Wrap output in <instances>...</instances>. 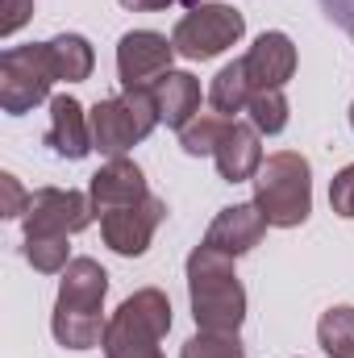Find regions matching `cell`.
Instances as JSON below:
<instances>
[{
	"label": "cell",
	"mask_w": 354,
	"mask_h": 358,
	"mask_svg": "<svg viewBox=\"0 0 354 358\" xmlns=\"http://www.w3.org/2000/svg\"><path fill=\"white\" fill-rule=\"evenodd\" d=\"M351 129H354V104H351Z\"/></svg>",
	"instance_id": "f546056e"
},
{
	"label": "cell",
	"mask_w": 354,
	"mask_h": 358,
	"mask_svg": "<svg viewBox=\"0 0 354 358\" xmlns=\"http://www.w3.org/2000/svg\"><path fill=\"white\" fill-rule=\"evenodd\" d=\"M150 96H155V108H159V121H167L171 129H183L196 108H200V84L196 76L187 71H167L150 84Z\"/></svg>",
	"instance_id": "2e32d148"
},
{
	"label": "cell",
	"mask_w": 354,
	"mask_h": 358,
	"mask_svg": "<svg viewBox=\"0 0 354 358\" xmlns=\"http://www.w3.org/2000/svg\"><path fill=\"white\" fill-rule=\"evenodd\" d=\"M255 183V204L267 217V225H279V229H292V225H304L309 213H313V171H309V159L296 155V150H279L263 159Z\"/></svg>",
	"instance_id": "277c9868"
},
{
	"label": "cell",
	"mask_w": 354,
	"mask_h": 358,
	"mask_svg": "<svg viewBox=\"0 0 354 358\" xmlns=\"http://www.w3.org/2000/svg\"><path fill=\"white\" fill-rule=\"evenodd\" d=\"M242 63H246V80H250L255 92L283 88V84L292 80V71H296V46H292L288 34L271 29V34H263V38L250 46V55H246Z\"/></svg>",
	"instance_id": "4fadbf2b"
},
{
	"label": "cell",
	"mask_w": 354,
	"mask_h": 358,
	"mask_svg": "<svg viewBox=\"0 0 354 358\" xmlns=\"http://www.w3.org/2000/svg\"><path fill=\"white\" fill-rule=\"evenodd\" d=\"M88 196H92V208L100 217L117 213V208H129V204H142L150 192H146V176L138 163L129 159H108L88 183Z\"/></svg>",
	"instance_id": "8fae6325"
},
{
	"label": "cell",
	"mask_w": 354,
	"mask_h": 358,
	"mask_svg": "<svg viewBox=\"0 0 354 358\" xmlns=\"http://www.w3.org/2000/svg\"><path fill=\"white\" fill-rule=\"evenodd\" d=\"M104 292H108V275L96 259H71L59 283V300H55V338L67 350H92L104 342Z\"/></svg>",
	"instance_id": "6da1fadb"
},
{
	"label": "cell",
	"mask_w": 354,
	"mask_h": 358,
	"mask_svg": "<svg viewBox=\"0 0 354 358\" xmlns=\"http://www.w3.org/2000/svg\"><path fill=\"white\" fill-rule=\"evenodd\" d=\"M125 8H134V13H150V8H167V4H176V0H121Z\"/></svg>",
	"instance_id": "83f0119b"
},
{
	"label": "cell",
	"mask_w": 354,
	"mask_h": 358,
	"mask_svg": "<svg viewBox=\"0 0 354 358\" xmlns=\"http://www.w3.org/2000/svg\"><path fill=\"white\" fill-rule=\"evenodd\" d=\"M92 125V150L108 155V159H125V150H134L155 125H159V108L150 88H125V96L100 100L88 113Z\"/></svg>",
	"instance_id": "5b68a950"
},
{
	"label": "cell",
	"mask_w": 354,
	"mask_h": 358,
	"mask_svg": "<svg viewBox=\"0 0 354 358\" xmlns=\"http://www.w3.org/2000/svg\"><path fill=\"white\" fill-rule=\"evenodd\" d=\"M96 208H92V196L76 192V187H42L29 196V208H25V234H80L88 229Z\"/></svg>",
	"instance_id": "ba28073f"
},
{
	"label": "cell",
	"mask_w": 354,
	"mask_h": 358,
	"mask_svg": "<svg viewBox=\"0 0 354 358\" xmlns=\"http://www.w3.org/2000/svg\"><path fill=\"white\" fill-rule=\"evenodd\" d=\"M46 46H50V63H55V76H59V80L80 84V80L92 76L96 55H92L88 38H80V34H59V38H50Z\"/></svg>",
	"instance_id": "e0dca14e"
},
{
	"label": "cell",
	"mask_w": 354,
	"mask_h": 358,
	"mask_svg": "<svg viewBox=\"0 0 354 358\" xmlns=\"http://www.w3.org/2000/svg\"><path fill=\"white\" fill-rule=\"evenodd\" d=\"M46 142L63 159H84L92 150V125L84 117V104L76 96L63 92V96L50 100V134H46Z\"/></svg>",
	"instance_id": "9a60e30c"
},
{
	"label": "cell",
	"mask_w": 354,
	"mask_h": 358,
	"mask_svg": "<svg viewBox=\"0 0 354 358\" xmlns=\"http://www.w3.org/2000/svg\"><path fill=\"white\" fill-rule=\"evenodd\" d=\"M263 234H267V217L259 213V204H229L213 217V225L204 234V246L238 259V255L255 250L263 242Z\"/></svg>",
	"instance_id": "7c38bea8"
},
{
	"label": "cell",
	"mask_w": 354,
	"mask_h": 358,
	"mask_svg": "<svg viewBox=\"0 0 354 358\" xmlns=\"http://www.w3.org/2000/svg\"><path fill=\"white\" fill-rule=\"evenodd\" d=\"M187 292H192V317L200 329L238 334V325L246 321V292L238 283L229 255L213 246H196L187 255Z\"/></svg>",
	"instance_id": "7a4b0ae2"
},
{
	"label": "cell",
	"mask_w": 354,
	"mask_h": 358,
	"mask_svg": "<svg viewBox=\"0 0 354 358\" xmlns=\"http://www.w3.org/2000/svg\"><path fill=\"white\" fill-rule=\"evenodd\" d=\"M242 34H246V21H242L238 8H229V4H196L176 25L171 42H176V55L192 59V63H204V59H217L221 50H229Z\"/></svg>",
	"instance_id": "52a82bcc"
},
{
	"label": "cell",
	"mask_w": 354,
	"mask_h": 358,
	"mask_svg": "<svg viewBox=\"0 0 354 358\" xmlns=\"http://www.w3.org/2000/svg\"><path fill=\"white\" fill-rule=\"evenodd\" d=\"M225 129H229V121H225L221 113H196V117L179 129V146H183V155H192V159H200V155H217Z\"/></svg>",
	"instance_id": "d6986e66"
},
{
	"label": "cell",
	"mask_w": 354,
	"mask_h": 358,
	"mask_svg": "<svg viewBox=\"0 0 354 358\" xmlns=\"http://www.w3.org/2000/svg\"><path fill=\"white\" fill-rule=\"evenodd\" d=\"M25 208H29V196L21 192V183L17 176H0V217H25Z\"/></svg>",
	"instance_id": "d4e9b609"
},
{
	"label": "cell",
	"mask_w": 354,
	"mask_h": 358,
	"mask_svg": "<svg viewBox=\"0 0 354 358\" xmlns=\"http://www.w3.org/2000/svg\"><path fill=\"white\" fill-rule=\"evenodd\" d=\"M67 234H25V259H29V267L42 271V275H59V271H67Z\"/></svg>",
	"instance_id": "44dd1931"
},
{
	"label": "cell",
	"mask_w": 354,
	"mask_h": 358,
	"mask_svg": "<svg viewBox=\"0 0 354 358\" xmlns=\"http://www.w3.org/2000/svg\"><path fill=\"white\" fill-rule=\"evenodd\" d=\"M167 217V204L159 196H146L142 204H129V208H117L108 217H100V234H104V246L121 259H138L146 255L155 229L163 225Z\"/></svg>",
	"instance_id": "9c48e42d"
},
{
	"label": "cell",
	"mask_w": 354,
	"mask_h": 358,
	"mask_svg": "<svg viewBox=\"0 0 354 358\" xmlns=\"http://www.w3.org/2000/svg\"><path fill=\"white\" fill-rule=\"evenodd\" d=\"M330 204H334L338 217H346V221L354 217V163L334 176V183H330Z\"/></svg>",
	"instance_id": "cb8c5ba5"
},
{
	"label": "cell",
	"mask_w": 354,
	"mask_h": 358,
	"mask_svg": "<svg viewBox=\"0 0 354 358\" xmlns=\"http://www.w3.org/2000/svg\"><path fill=\"white\" fill-rule=\"evenodd\" d=\"M34 17V0H0V38H13Z\"/></svg>",
	"instance_id": "484cf974"
},
{
	"label": "cell",
	"mask_w": 354,
	"mask_h": 358,
	"mask_svg": "<svg viewBox=\"0 0 354 358\" xmlns=\"http://www.w3.org/2000/svg\"><path fill=\"white\" fill-rule=\"evenodd\" d=\"M55 63H50V46L34 42V46H13L0 55V104L4 113L21 117L34 104H42L55 84Z\"/></svg>",
	"instance_id": "8992f818"
},
{
	"label": "cell",
	"mask_w": 354,
	"mask_h": 358,
	"mask_svg": "<svg viewBox=\"0 0 354 358\" xmlns=\"http://www.w3.org/2000/svg\"><path fill=\"white\" fill-rule=\"evenodd\" d=\"M250 80H246V63L238 59V63H225L221 71H217V80H213V88H208V100H213V108L221 113V117H234V113H242L246 104H250Z\"/></svg>",
	"instance_id": "ac0fdd59"
},
{
	"label": "cell",
	"mask_w": 354,
	"mask_h": 358,
	"mask_svg": "<svg viewBox=\"0 0 354 358\" xmlns=\"http://www.w3.org/2000/svg\"><path fill=\"white\" fill-rule=\"evenodd\" d=\"M171 329V300L159 287H142L108 317L104 358H163L159 342Z\"/></svg>",
	"instance_id": "3957f363"
},
{
	"label": "cell",
	"mask_w": 354,
	"mask_h": 358,
	"mask_svg": "<svg viewBox=\"0 0 354 358\" xmlns=\"http://www.w3.org/2000/svg\"><path fill=\"white\" fill-rule=\"evenodd\" d=\"M246 113H250V125H255L259 134H279V129L288 125V100H283V88L255 92L250 104H246Z\"/></svg>",
	"instance_id": "7402d4cb"
},
{
	"label": "cell",
	"mask_w": 354,
	"mask_h": 358,
	"mask_svg": "<svg viewBox=\"0 0 354 358\" xmlns=\"http://www.w3.org/2000/svg\"><path fill=\"white\" fill-rule=\"evenodd\" d=\"M217 171L225 183H246V179L259 176V167H263V146H259V129L255 125H238V121H229V129H225V138H221V146H217Z\"/></svg>",
	"instance_id": "5bb4252c"
},
{
	"label": "cell",
	"mask_w": 354,
	"mask_h": 358,
	"mask_svg": "<svg viewBox=\"0 0 354 358\" xmlns=\"http://www.w3.org/2000/svg\"><path fill=\"white\" fill-rule=\"evenodd\" d=\"M321 8L346 38H354V0H321Z\"/></svg>",
	"instance_id": "4316f807"
},
{
	"label": "cell",
	"mask_w": 354,
	"mask_h": 358,
	"mask_svg": "<svg viewBox=\"0 0 354 358\" xmlns=\"http://www.w3.org/2000/svg\"><path fill=\"white\" fill-rule=\"evenodd\" d=\"M317 342L330 358H354V308L351 304H338L321 317L317 325Z\"/></svg>",
	"instance_id": "ffe728a7"
},
{
	"label": "cell",
	"mask_w": 354,
	"mask_h": 358,
	"mask_svg": "<svg viewBox=\"0 0 354 358\" xmlns=\"http://www.w3.org/2000/svg\"><path fill=\"white\" fill-rule=\"evenodd\" d=\"M183 4H187V8H196V4H200V0H183Z\"/></svg>",
	"instance_id": "f1b7e54d"
},
{
	"label": "cell",
	"mask_w": 354,
	"mask_h": 358,
	"mask_svg": "<svg viewBox=\"0 0 354 358\" xmlns=\"http://www.w3.org/2000/svg\"><path fill=\"white\" fill-rule=\"evenodd\" d=\"M179 358H246L238 334H217V329H200L196 338L183 342Z\"/></svg>",
	"instance_id": "603a6c76"
},
{
	"label": "cell",
	"mask_w": 354,
	"mask_h": 358,
	"mask_svg": "<svg viewBox=\"0 0 354 358\" xmlns=\"http://www.w3.org/2000/svg\"><path fill=\"white\" fill-rule=\"evenodd\" d=\"M171 59H176V42H167L155 29H134L117 46V76L125 88H150L159 76L171 71Z\"/></svg>",
	"instance_id": "30bf717a"
}]
</instances>
